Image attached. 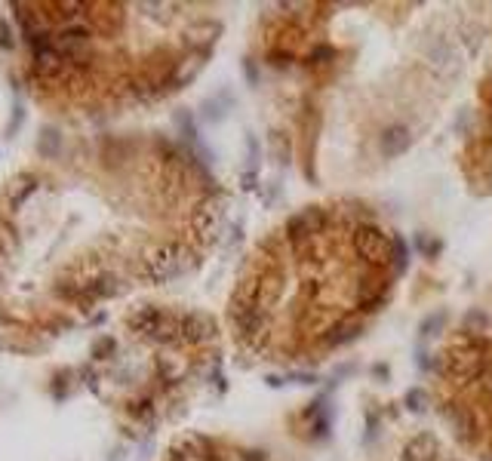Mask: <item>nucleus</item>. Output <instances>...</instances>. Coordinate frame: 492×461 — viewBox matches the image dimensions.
Instances as JSON below:
<instances>
[{
    "instance_id": "10",
    "label": "nucleus",
    "mask_w": 492,
    "mask_h": 461,
    "mask_svg": "<svg viewBox=\"0 0 492 461\" xmlns=\"http://www.w3.org/2000/svg\"><path fill=\"white\" fill-rule=\"evenodd\" d=\"M437 455H440V446L431 433H415L400 452L403 461H437Z\"/></svg>"
},
{
    "instance_id": "17",
    "label": "nucleus",
    "mask_w": 492,
    "mask_h": 461,
    "mask_svg": "<svg viewBox=\"0 0 492 461\" xmlns=\"http://www.w3.org/2000/svg\"><path fill=\"white\" fill-rule=\"evenodd\" d=\"M391 265L403 271V265H406V246H403V240H394V262Z\"/></svg>"
},
{
    "instance_id": "1",
    "label": "nucleus",
    "mask_w": 492,
    "mask_h": 461,
    "mask_svg": "<svg viewBox=\"0 0 492 461\" xmlns=\"http://www.w3.org/2000/svg\"><path fill=\"white\" fill-rule=\"evenodd\" d=\"M142 267L145 277L154 283H166L173 280L175 274H182L188 267V249L179 243H154L145 249L142 255Z\"/></svg>"
},
{
    "instance_id": "20",
    "label": "nucleus",
    "mask_w": 492,
    "mask_h": 461,
    "mask_svg": "<svg viewBox=\"0 0 492 461\" xmlns=\"http://www.w3.org/2000/svg\"><path fill=\"white\" fill-rule=\"evenodd\" d=\"M170 461H203V455H197V452H188V449H175Z\"/></svg>"
},
{
    "instance_id": "16",
    "label": "nucleus",
    "mask_w": 492,
    "mask_h": 461,
    "mask_svg": "<svg viewBox=\"0 0 492 461\" xmlns=\"http://www.w3.org/2000/svg\"><path fill=\"white\" fill-rule=\"evenodd\" d=\"M452 424L459 428V437H471V428H474V415L461 409V412L452 415Z\"/></svg>"
},
{
    "instance_id": "2",
    "label": "nucleus",
    "mask_w": 492,
    "mask_h": 461,
    "mask_svg": "<svg viewBox=\"0 0 492 461\" xmlns=\"http://www.w3.org/2000/svg\"><path fill=\"white\" fill-rule=\"evenodd\" d=\"M126 326L133 329L136 335H145V338H154V341H175L179 338V317H170V313H163L160 308H151V304H145V308L129 313Z\"/></svg>"
},
{
    "instance_id": "6",
    "label": "nucleus",
    "mask_w": 492,
    "mask_h": 461,
    "mask_svg": "<svg viewBox=\"0 0 492 461\" xmlns=\"http://www.w3.org/2000/svg\"><path fill=\"white\" fill-rule=\"evenodd\" d=\"M222 221H225V203H222V197L212 194V197H203L197 203V209L191 216V228L203 243H212L222 234Z\"/></svg>"
},
{
    "instance_id": "15",
    "label": "nucleus",
    "mask_w": 492,
    "mask_h": 461,
    "mask_svg": "<svg viewBox=\"0 0 492 461\" xmlns=\"http://www.w3.org/2000/svg\"><path fill=\"white\" fill-rule=\"evenodd\" d=\"M34 184H37L34 175H25V179H18L16 188H13V194H9V203H13V206H18V203H22V197H28V194L34 191Z\"/></svg>"
},
{
    "instance_id": "14",
    "label": "nucleus",
    "mask_w": 492,
    "mask_h": 461,
    "mask_svg": "<svg viewBox=\"0 0 492 461\" xmlns=\"http://www.w3.org/2000/svg\"><path fill=\"white\" fill-rule=\"evenodd\" d=\"M200 68H203V59H200V55H191V59H185L179 68H175V74H173V87H185L188 80L197 77Z\"/></svg>"
},
{
    "instance_id": "8",
    "label": "nucleus",
    "mask_w": 492,
    "mask_h": 461,
    "mask_svg": "<svg viewBox=\"0 0 492 461\" xmlns=\"http://www.w3.org/2000/svg\"><path fill=\"white\" fill-rule=\"evenodd\" d=\"M483 369V357L477 348H452L447 350V372L456 378H474Z\"/></svg>"
},
{
    "instance_id": "22",
    "label": "nucleus",
    "mask_w": 492,
    "mask_h": 461,
    "mask_svg": "<svg viewBox=\"0 0 492 461\" xmlns=\"http://www.w3.org/2000/svg\"><path fill=\"white\" fill-rule=\"evenodd\" d=\"M483 99H486V105H489V114H492V80L486 83V89H483Z\"/></svg>"
},
{
    "instance_id": "13",
    "label": "nucleus",
    "mask_w": 492,
    "mask_h": 461,
    "mask_svg": "<svg viewBox=\"0 0 492 461\" xmlns=\"http://www.w3.org/2000/svg\"><path fill=\"white\" fill-rule=\"evenodd\" d=\"M357 329H360V323H354V320H341V323H336L327 335H323V341H327L329 348H336V345H345V341H351L357 335Z\"/></svg>"
},
{
    "instance_id": "19",
    "label": "nucleus",
    "mask_w": 492,
    "mask_h": 461,
    "mask_svg": "<svg viewBox=\"0 0 492 461\" xmlns=\"http://www.w3.org/2000/svg\"><path fill=\"white\" fill-rule=\"evenodd\" d=\"M0 46H4V50H13V46H16L13 31H9V25H6V22H0Z\"/></svg>"
},
{
    "instance_id": "5",
    "label": "nucleus",
    "mask_w": 492,
    "mask_h": 461,
    "mask_svg": "<svg viewBox=\"0 0 492 461\" xmlns=\"http://www.w3.org/2000/svg\"><path fill=\"white\" fill-rule=\"evenodd\" d=\"M237 326V338L244 341L249 350H265V345L271 341V326H268V313H262L258 308H246L240 313H231Z\"/></svg>"
},
{
    "instance_id": "11",
    "label": "nucleus",
    "mask_w": 492,
    "mask_h": 461,
    "mask_svg": "<svg viewBox=\"0 0 492 461\" xmlns=\"http://www.w3.org/2000/svg\"><path fill=\"white\" fill-rule=\"evenodd\" d=\"M385 292H388V283L382 280V277L366 274L363 280L357 283V304H360L363 311H373V308H378V304H382Z\"/></svg>"
},
{
    "instance_id": "12",
    "label": "nucleus",
    "mask_w": 492,
    "mask_h": 461,
    "mask_svg": "<svg viewBox=\"0 0 492 461\" xmlns=\"http://www.w3.org/2000/svg\"><path fill=\"white\" fill-rule=\"evenodd\" d=\"M412 142V135H410V129H406L403 123H394V126H388L382 135H378V145H382V154L385 157H397V154H403L406 148H410Z\"/></svg>"
},
{
    "instance_id": "4",
    "label": "nucleus",
    "mask_w": 492,
    "mask_h": 461,
    "mask_svg": "<svg viewBox=\"0 0 492 461\" xmlns=\"http://www.w3.org/2000/svg\"><path fill=\"white\" fill-rule=\"evenodd\" d=\"M354 249L373 267H385L394 262V240L376 225H360L354 230Z\"/></svg>"
},
{
    "instance_id": "21",
    "label": "nucleus",
    "mask_w": 492,
    "mask_h": 461,
    "mask_svg": "<svg viewBox=\"0 0 492 461\" xmlns=\"http://www.w3.org/2000/svg\"><path fill=\"white\" fill-rule=\"evenodd\" d=\"M422 403H425V394H422V391H412L410 396H406V406H410L412 412H419V409H422Z\"/></svg>"
},
{
    "instance_id": "7",
    "label": "nucleus",
    "mask_w": 492,
    "mask_h": 461,
    "mask_svg": "<svg viewBox=\"0 0 492 461\" xmlns=\"http://www.w3.org/2000/svg\"><path fill=\"white\" fill-rule=\"evenodd\" d=\"M216 335V323H212L209 313L191 311L179 317V338H185L188 345H200V341H209Z\"/></svg>"
},
{
    "instance_id": "9",
    "label": "nucleus",
    "mask_w": 492,
    "mask_h": 461,
    "mask_svg": "<svg viewBox=\"0 0 492 461\" xmlns=\"http://www.w3.org/2000/svg\"><path fill=\"white\" fill-rule=\"evenodd\" d=\"M283 299V277L271 271V274H262L256 280V308L268 313L271 308H277V301Z\"/></svg>"
},
{
    "instance_id": "3",
    "label": "nucleus",
    "mask_w": 492,
    "mask_h": 461,
    "mask_svg": "<svg viewBox=\"0 0 492 461\" xmlns=\"http://www.w3.org/2000/svg\"><path fill=\"white\" fill-rule=\"evenodd\" d=\"M329 221V212L323 206H308L302 212H295L286 221V237H290V243L295 249V255L305 252V249H311V243L323 234V228H327Z\"/></svg>"
},
{
    "instance_id": "18",
    "label": "nucleus",
    "mask_w": 492,
    "mask_h": 461,
    "mask_svg": "<svg viewBox=\"0 0 492 461\" xmlns=\"http://www.w3.org/2000/svg\"><path fill=\"white\" fill-rule=\"evenodd\" d=\"M440 323H443V313H434V317H428V320L422 323V332H425V335H437L434 329H437Z\"/></svg>"
}]
</instances>
